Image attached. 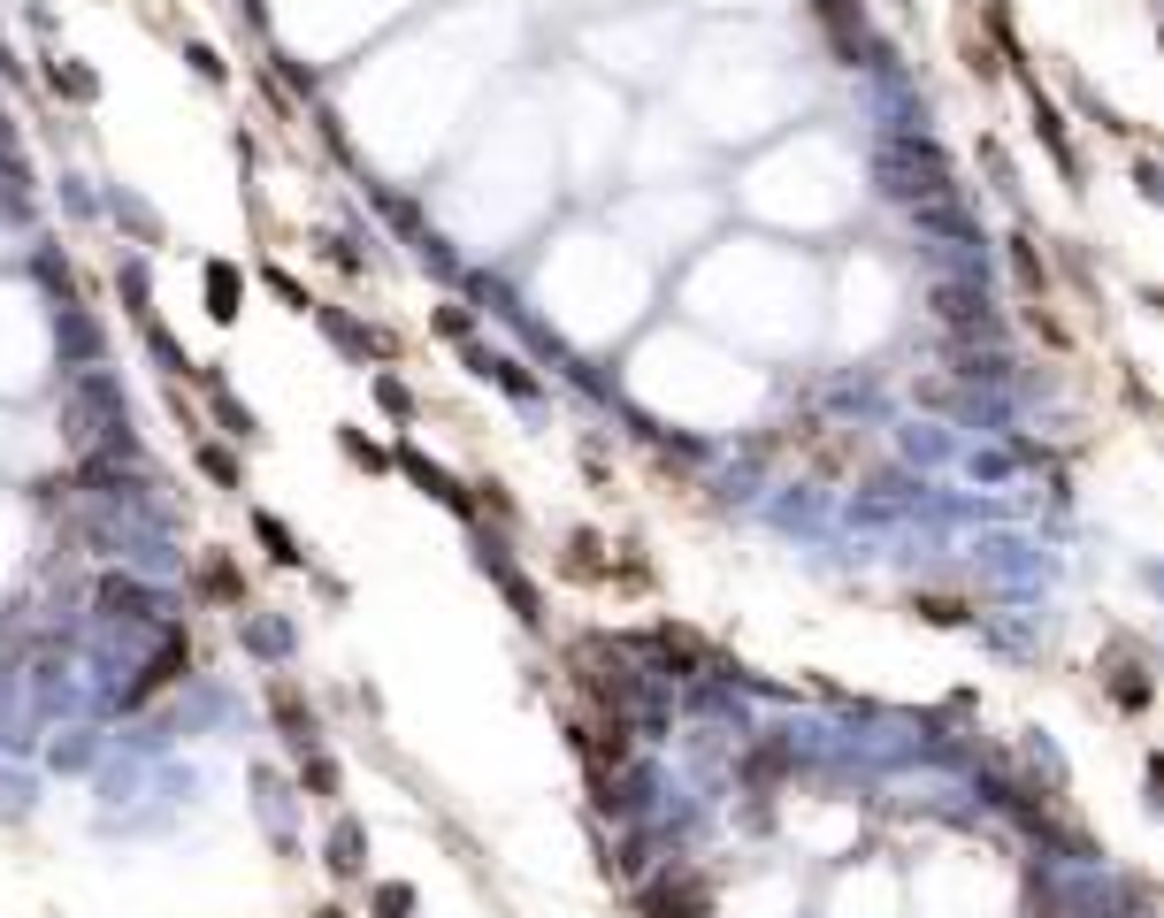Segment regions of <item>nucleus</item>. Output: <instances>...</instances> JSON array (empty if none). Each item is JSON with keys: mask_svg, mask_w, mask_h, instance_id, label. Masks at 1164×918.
<instances>
[{"mask_svg": "<svg viewBox=\"0 0 1164 918\" xmlns=\"http://www.w3.org/2000/svg\"><path fill=\"white\" fill-rule=\"evenodd\" d=\"M330 865H337V873H360V834H352V827H337V842H330Z\"/></svg>", "mask_w": 1164, "mask_h": 918, "instance_id": "4", "label": "nucleus"}, {"mask_svg": "<svg viewBox=\"0 0 1164 918\" xmlns=\"http://www.w3.org/2000/svg\"><path fill=\"white\" fill-rule=\"evenodd\" d=\"M276 720L292 728V743H300V751L315 743V712H300V697H292V689H276Z\"/></svg>", "mask_w": 1164, "mask_h": 918, "instance_id": "2", "label": "nucleus"}, {"mask_svg": "<svg viewBox=\"0 0 1164 918\" xmlns=\"http://www.w3.org/2000/svg\"><path fill=\"white\" fill-rule=\"evenodd\" d=\"M323 918H345V911H337V904H330V911H323Z\"/></svg>", "mask_w": 1164, "mask_h": 918, "instance_id": "5", "label": "nucleus"}, {"mask_svg": "<svg viewBox=\"0 0 1164 918\" xmlns=\"http://www.w3.org/2000/svg\"><path fill=\"white\" fill-rule=\"evenodd\" d=\"M207 292H215V321H230V314H238V276H230V269H215V276H207Z\"/></svg>", "mask_w": 1164, "mask_h": 918, "instance_id": "3", "label": "nucleus"}, {"mask_svg": "<svg viewBox=\"0 0 1164 918\" xmlns=\"http://www.w3.org/2000/svg\"><path fill=\"white\" fill-rule=\"evenodd\" d=\"M176 674H184V643H168L162 658H154V666H146V674H139V689H131V697H154V689H162V681H176Z\"/></svg>", "mask_w": 1164, "mask_h": 918, "instance_id": "1", "label": "nucleus"}]
</instances>
